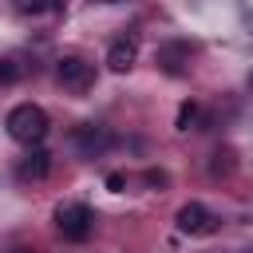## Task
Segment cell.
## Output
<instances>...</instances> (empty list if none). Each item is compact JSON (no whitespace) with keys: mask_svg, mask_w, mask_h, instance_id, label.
<instances>
[{"mask_svg":"<svg viewBox=\"0 0 253 253\" xmlns=\"http://www.w3.org/2000/svg\"><path fill=\"white\" fill-rule=\"evenodd\" d=\"M178 229L182 233H210L213 229V213L202 202H190V206L178 210Z\"/></svg>","mask_w":253,"mask_h":253,"instance_id":"cell-4","label":"cell"},{"mask_svg":"<svg viewBox=\"0 0 253 253\" xmlns=\"http://www.w3.org/2000/svg\"><path fill=\"white\" fill-rule=\"evenodd\" d=\"M20 253H24V249H20Z\"/></svg>","mask_w":253,"mask_h":253,"instance_id":"cell-10","label":"cell"},{"mask_svg":"<svg viewBox=\"0 0 253 253\" xmlns=\"http://www.w3.org/2000/svg\"><path fill=\"white\" fill-rule=\"evenodd\" d=\"M194 115H198V107H194V103H182V111H178V130H190Z\"/></svg>","mask_w":253,"mask_h":253,"instance_id":"cell-7","label":"cell"},{"mask_svg":"<svg viewBox=\"0 0 253 253\" xmlns=\"http://www.w3.org/2000/svg\"><path fill=\"white\" fill-rule=\"evenodd\" d=\"M0 79H4V83H12V79H16V67H12L8 59H0Z\"/></svg>","mask_w":253,"mask_h":253,"instance_id":"cell-8","label":"cell"},{"mask_svg":"<svg viewBox=\"0 0 253 253\" xmlns=\"http://www.w3.org/2000/svg\"><path fill=\"white\" fill-rule=\"evenodd\" d=\"M134 55H138V40H134V36H119V40L107 47V67H111V71H130V67H134Z\"/></svg>","mask_w":253,"mask_h":253,"instance_id":"cell-5","label":"cell"},{"mask_svg":"<svg viewBox=\"0 0 253 253\" xmlns=\"http://www.w3.org/2000/svg\"><path fill=\"white\" fill-rule=\"evenodd\" d=\"M4 126H8V134L20 142V146H40L43 138H47V130H51V123H47V111L40 107V103H16L12 111H8V119H4Z\"/></svg>","mask_w":253,"mask_h":253,"instance_id":"cell-1","label":"cell"},{"mask_svg":"<svg viewBox=\"0 0 253 253\" xmlns=\"http://www.w3.org/2000/svg\"><path fill=\"white\" fill-rule=\"evenodd\" d=\"M55 225H59L63 241H87L91 229H95V213L83 202H67V206L55 210Z\"/></svg>","mask_w":253,"mask_h":253,"instance_id":"cell-2","label":"cell"},{"mask_svg":"<svg viewBox=\"0 0 253 253\" xmlns=\"http://www.w3.org/2000/svg\"><path fill=\"white\" fill-rule=\"evenodd\" d=\"M47 170H51V154H47V150H40V146H36V150H28V158L20 162V178H43Z\"/></svg>","mask_w":253,"mask_h":253,"instance_id":"cell-6","label":"cell"},{"mask_svg":"<svg viewBox=\"0 0 253 253\" xmlns=\"http://www.w3.org/2000/svg\"><path fill=\"white\" fill-rule=\"evenodd\" d=\"M55 75H59V83H63L67 91H87V87L95 83V63H87V59H79V55H63L59 67H55Z\"/></svg>","mask_w":253,"mask_h":253,"instance_id":"cell-3","label":"cell"},{"mask_svg":"<svg viewBox=\"0 0 253 253\" xmlns=\"http://www.w3.org/2000/svg\"><path fill=\"white\" fill-rule=\"evenodd\" d=\"M107 186H111V190H123L126 178H123V174H107Z\"/></svg>","mask_w":253,"mask_h":253,"instance_id":"cell-9","label":"cell"}]
</instances>
